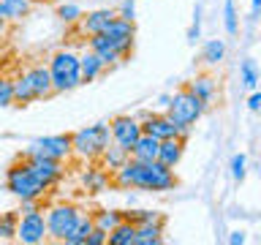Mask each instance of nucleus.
I'll use <instances>...</instances> for the list:
<instances>
[{
    "instance_id": "42",
    "label": "nucleus",
    "mask_w": 261,
    "mask_h": 245,
    "mask_svg": "<svg viewBox=\"0 0 261 245\" xmlns=\"http://www.w3.org/2000/svg\"><path fill=\"white\" fill-rule=\"evenodd\" d=\"M93 3H101V6H109V3H117V0H93Z\"/></svg>"
},
{
    "instance_id": "3",
    "label": "nucleus",
    "mask_w": 261,
    "mask_h": 245,
    "mask_svg": "<svg viewBox=\"0 0 261 245\" xmlns=\"http://www.w3.org/2000/svg\"><path fill=\"white\" fill-rule=\"evenodd\" d=\"M112 144V128L109 122H95V126L79 128L71 134V147L73 158L79 161H98L101 153Z\"/></svg>"
},
{
    "instance_id": "13",
    "label": "nucleus",
    "mask_w": 261,
    "mask_h": 245,
    "mask_svg": "<svg viewBox=\"0 0 261 245\" xmlns=\"http://www.w3.org/2000/svg\"><path fill=\"white\" fill-rule=\"evenodd\" d=\"M22 79L30 85L33 95H36V101H44V98L55 95V87H52V74H49V65L44 63H36L30 65V68L22 71Z\"/></svg>"
},
{
    "instance_id": "29",
    "label": "nucleus",
    "mask_w": 261,
    "mask_h": 245,
    "mask_svg": "<svg viewBox=\"0 0 261 245\" xmlns=\"http://www.w3.org/2000/svg\"><path fill=\"white\" fill-rule=\"evenodd\" d=\"M82 6L79 3H60L57 6V19H60L63 24H76L82 19Z\"/></svg>"
},
{
    "instance_id": "35",
    "label": "nucleus",
    "mask_w": 261,
    "mask_h": 245,
    "mask_svg": "<svg viewBox=\"0 0 261 245\" xmlns=\"http://www.w3.org/2000/svg\"><path fill=\"white\" fill-rule=\"evenodd\" d=\"M245 175H248V158H245L242 153H237L231 158V177L237 180V183H242Z\"/></svg>"
},
{
    "instance_id": "40",
    "label": "nucleus",
    "mask_w": 261,
    "mask_h": 245,
    "mask_svg": "<svg viewBox=\"0 0 261 245\" xmlns=\"http://www.w3.org/2000/svg\"><path fill=\"white\" fill-rule=\"evenodd\" d=\"M169 104H171V95H169V93H163V95H158V106H161V109H166Z\"/></svg>"
},
{
    "instance_id": "37",
    "label": "nucleus",
    "mask_w": 261,
    "mask_h": 245,
    "mask_svg": "<svg viewBox=\"0 0 261 245\" xmlns=\"http://www.w3.org/2000/svg\"><path fill=\"white\" fill-rule=\"evenodd\" d=\"M109 242V232H103V229H93V232H90V237H87V242L85 245H106Z\"/></svg>"
},
{
    "instance_id": "18",
    "label": "nucleus",
    "mask_w": 261,
    "mask_h": 245,
    "mask_svg": "<svg viewBox=\"0 0 261 245\" xmlns=\"http://www.w3.org/2000/svg\"><path fill=\"white\" fill-rule=\"evenodd\" d=\"M158 153H161V139H155L150 134H142L139 142L130 147V158L136 161H158Z\"/></svg>"
},
{
    "instance_id": "10",
    "label": "nucleus",
    "mask_w": 261,
    "mask_h": 245,
    "mask_svg": "<svg viewBox=\"0 0 261 245\" xmlns=\"http://www.w3.org/2000/svg\"><path fill=\"white\" fill-rule=\"evenodd\" d=\"M109 128H112V142L125 147L130 153V147L139 142V136L144 134L142 131V120L139 117H130V114H117V117L109 120Z\"/></svg>"
},
{
    "instance_id": "24",
    "label": "nucleus",
    "mask_w": 261,
    "mask_h": 245,
    "mask_svg": "<svg viewBox=\"0 0 261 245\" xmlns=\"http://www.w3.org/2000/svg\"><path fill=\"white\" fill-rule=\"evenodd\" d=\"M136 242V224L122 220L109 232V245H134Z\"/></svg>"
},
{
    "instance_id": "27",
    "label": "nucleus",
    "mask_w": 261,
    "mask_h": 245,
    "mask_svg": "<svg viewBox=\"0 0 261 245\" xmlns=\"http://www.w3.org/2000/svg\"><path fill=\"white\" fill-rule=\"evenodd\" d=\"M90 215H93V224L103 232H112L117 224H122V210H95Z\"/></svg>"
},
{
    "instance_id": "34",
    "label": "nucleus",
    "mask_w": 261,
    "mask_h": 245,
    "mask_svg": "<svg viewBox=\"0 0 261 245\" xmlns=\"http://www.w3.org/2000/svg\"><path fill=\"white\" fill-rule=\"evenodd\" d=\"M120 19H128V22H136V0H117L114 6Z\"/></svg>"
},
{
    "instance_id": "17",
    "label": "nucleus",
    "mask_w": 261,
    "mask_h": 245,
    "mask_svg": "<svg viewBox=\"0 0 261 245\" xmlns=\"http://www.w3.org/2000/svg\"><path fill=\"white\" fill-rule=\"evenodd\" d=\"M182 155H185V139L182 136H171V139H163L161 142V153H158L161 163L177 169V163L182 161Z\"/></svg>"
},
{
    "instance_id": "22",
    "label": "nucleus",
    "mask_w": 261,
    "mask_h": 245,
    "mask_svg": "<svg viewBox=\"0 0 261 245\" xmlns=\"http://www.w3.org/2000/svg\"><path fill=\"white\" fill-rule=\"evenodd\" d=\"M163 226L166 224H139L134 245H161L163 242Z\"/></svg>"
},
{
    "instance_id": "33",
    "label": "nucleus",
    "mask_w": 261,
    "mask_h": 245,
    "mask_svg": "<svg viewBox=\"0 0 261 245\" xmlns=\"http://www.w3.org/2000/svg\"><path fill=\"white\" fill-rule=\"evenodd\" d=\"M14 106V79L11 77H0V109Z\"/></svg>"
},
{
    "instance_id": "7",
    "label": "nucleus",
    "mask_w": 261,
    "mask_h": 245,
    "mask_svg": "<svg viewBox=\"0 0 261 245\" xmlns=\"http://www.w3.org/2000/svg\"><path fill=\"white\" fill-rule=\"evenodd\" d=\"M85 215L76 204H55L46 210V237L55 242H63L65 237L73 232V226L79 224V218Z\"/></svg>"
},
{
    "instance_id": "36",
    "label": "nucleus",
    "mask_w": 261,
    "mask_h": 245,
    "mask_svg": "<svg viewBox=\"0 0 261 245\" xmlns=\"http://www.w3.org/2000/svg\"><path fill=\"white\" fill-rule=\"evenodd\" d=\"M199 36H201V6H196V19H193V24H191V30H188V41H191V44H196V41H199Z\"/></svg>"
},
{
    "instance_id": "9",
    "label": "nucleus",
    "mask_w": 261,
    "mask_h": 245,
    "mask_svg": "<svg viewBox=\"0 0 261 245\" xmlns=\"http://www.w3.org/2000/svg\"><path fill=\"white\" fill-rule=\"evenodd\" d=\"M16 240L22 245H38L49 240L46 237V212L44 210H30L19 215V226H16Z\"/></svg>"
},
{
    "instance_id": "14",
    "label": "nucleus",
    "mask_w": 261,
    "mask_h": 245,
    "mask_svg": "<svg viewBox=\"0 0 261 245\" xmlns=\"http://www.w3.org/2000/svg\"><path fill=\"white\" fill-rule=\"evenodd\" d=\"M22 158L28 161V166L36 172V175L44 180V183L52 188V185H57L60 183V177H63V172H65V166H63V161H55V158H44V155H24L22 153Z\"/></svg>"
},
{
    "instance_id": "2",
    "label": "nucleus",
    "mask_w": 261,
    "mask_h": 245,
    "mask_svg": "<svg viewBox=\"0 0 261 245\" xmlns=\"http://www.w3.org/2000/svg\"><path fill=\"white\" fill-rule=\"evenodd\" d=\"M46 65H49V74H52L55 93H71V90H76L79 85H85V82H82L79 52H73V49L63 46V49H57V52H52Z\"/></svg>"
},
{
    "instance_id": "16",
    "label": "nucleus",
    "mask_w": 261,
    "mask_h": 245,
    "mask_svg": "<svg viewBox=\"0 0 261 245\" xmlns=\"http://www.w3.org/2000/svg\"><path fill=\"white\" fill-rule=\"evenodd\" d=\"M185 87L191 90L196 98H201V101L207 104V106H212V101H215V95H218V82L212 79L210 74H199L196 79L185 82Z\"/></svg>"
},
{
    "instance_id": "41",
    "label": "nucleus",
    "mask_w": 261,
    "mask_h": 245,
    "mask_svg": "<svg viewBox=\"0 0 261 245\" xmlns=\"http://www.w3.org/2000/svg\"><path fill=\"white\" fill-rule=\"evenodd\" d=\"M250 3H253V14H258L261 11V0H250Z\"/></svg>"
},
{
    "instance_id": "28",
    "label": "nucleus",
    "mask_w": 261,
    "mask_h": 245,
    "mask_svg": "<svg viewBox=\"0 0 261 245\" xmlns=\"http://www.w3.org/2000/svg\"><path fill=\"white\" fill-rule=\"evenodd\" d=\"M36 101V95H33V90L30 85L22 79V74L19 77H14V106H28Z\"/></svg>"
},
{
    "instance_id": "23",
    "label": "nucleus",
    "mask_w": 261,
    "mask_h": 245,
    "mask_svg": "<svg viewBox=\"0 0 261 245\" xmlns=\"http://www.w3.org/2000/svg\"><path fill=\"white\" fill-rule=\"evenodd\" d=\"M93 229H95V224H93V215H87V212H85V215L79 218V224L73 226V232H71L68 237H65L63 242H65V245H85Z\"/></svg>"
},
{
    "instance_id": "21",
    "label": "nucleus",
    "mask_w": 261,
    "mask_h": 245,
    "mask_svg": "<svg viewBox=\"0 0 261 245\" xmlns=\"http://www.w3.org/2000/svg\"><path fill=\"white\" fill-rule=\"evenodd\" d=\"M130 158V153L125 150V147H120V144H109V147H106V150L101 153V158H98V161H101V166L103 169H109V172H117L120 166H122V163H125Z\"/></svg>"
},
{
    "instance_id": "12",
    "label": "nucleus",
    "mask_w": 261,
    "mask_h": 245,
    "mask_svg": "<svg viewBox=\"0 0 261 245\" xmlns=\"http://www.w3.org/2000/svg\"><path fill=\"white\" fill-rule=\"evenodd\" d=\"M114 19H117V11H114L112 6H103V8H93V11L82 14V19L76 22V28H79V33H82L85 38H90V36L103 33Z\"/></svg>"
},
{
    "instance_id": "19",
    "label": "nucleus",
    "mask_w": 261,
    "mask_h": 245,
    "mask_svg": "<svg viewBox=\"0 0 261 245\" xmlns=\"http://www.w3.org/2000/svg\"><path fill=\"white\" fill-rule=\"evenodd\" d=\"M79 60H82V82H85V85L95 82V79L106 71V65L101 63V57H98L93 49H85V52H79Z\"/></svg>"
},
{
    "instance_id": "1",
    "label": "nucleus",
    "mask_w": 261,
    "mask_h": 245,
    "mask_svg": "<svg viewBox=\"0 0 261 245\" xmlns=\"http://www.w3.org/2000/svg\"><path fill=\"white\" fill-rule=\"evenodd\" d=\"M112 185L122 191H152V193H166L177 188L174 169L161 161H136L128 158L117 172H112Z\"/></svg>"
},
{
    "instance_id": "45",
    "label": "nucleus",
    "mask_w": 261,
    "mask_h": 245,
    "mask_svg": "<svg viewBox=\"0 0 261 245\" xmlns=\"http://www.w3.org/2000/svg\"><path fill=\"white\" fill-rule=\"evenodd\" d=\"M3 240H6V237H3V232H0V242H3Z\"/></svg>"
},
{
    "instance_id": "8",
    "label": "nucleus",
    "mask_w": 261,
    "mask_h": 245,
    "mask_svg": "<svg viewBox=\"0 0 261 245\" xmlns=\"http://www.w3.org/2000/svg\"><path fill=\"white\" fill-rule=\"evenodd\" d=\"M24 155H44V158H55V161H68L73 155L71 147V134H52V136H41L33 139L28 144Z\"/></svg>"
},
{
    "instance_id": "31",
    "label": "nucleus",
    "mask_w": 261,
    "mask_h": 245,
    "mask_svg": "<svg viewBox=\"0 0 261 245\" xmlns=\"http://www.w3.org/2000/svg\"><path fill=\"white\" fill-rule=\"evenodd\" d=\"M19 215L22 212H3L0 215V232H3L6 240H16V226H19Z\"/></svg>"
},
{
    "instance_id": "38",
    "label": "nucleus",
    "mask_w": 261,
    "mask_h": 245,
    "mask_svg": "<svg viewBox=\"0 0 261 245\" xmlns=\"http://www.w3.org/2000/svg\"><path fill=\"white\" fill-rule=\"evenodd\" d=\"M248 109H250V112H261V93H256V90L250 93V98H248Z\"/></svg>"
},
{
    "instance_id": "44",
    "label": "nucleus",
    "mask_w": 261,
    "mask_h": 245,
    "mask_svg": "<svg viewBox=\"0 0 261 245\" xmlns=\"http://www.w3.org/2000/svg\"><path fill=\"white\" fill-rule=\"evenodd\" d=\"M33 3H55V0H33Z\"/></svg>"
},
{
    "instance_id": "26",
    "label": "nucleus",
    "mask_w": 261,
    "mask_h": 245,
    "mask_svg": "<svg viewBox=\"0 0 261 245\" xmlns=\"http://www.w3.org/2000/svg\"><path fill=\"white\" fill-rule=\"evenodd\" d=\"M223 57H226V44H223V38H210L207 44H204V49H201V60L207 63V65H220V63H223Z\"/></svg>"
},
{
    "instance_id": "20",
    "label": "nucleus",
    "mask_w": 261,
    "mask_h": 245,
    "mask_svg": "<svg viewBox=\"0 0 261 245\" xmlns=\"http://www.w3.org/2000/svg\"><path fill=\"white\" fill-rule=\"evenodd\" d=\"M33 11V0H0V19L19 22Z\"/></svg>"
},
{
    "instance_id": "5",
    "label": "nucleus",
    "mask_w": 261,
    "mask_h": 245,
    "mask_svg": "<svg viewBox=\"0 0 261 245\" xmlns=\"http://www.w3.org/2000/svg\"><path fill=\"white\" fill-rule=\"evenodd\" d=\"M6 188L19 202H24V199H44V193L49 191V185L28 166L24 158L11 163V166L6 169Z\"/></svg>"
},
{
    "instance_id": "11",
    "label": "nucleus",
    "mask_w": 261,
    "mask_h": 245,
    "mask_svg": "<svg viewBox=\"0 0 261 245\" xmlns=\"http://www.w3.org/2000/svg\"><path fill=\"white\" fill-rule=\"evenodd\" d=\"M142 131H144V134H150V136H155V139H161V142H163V139H171V136L188 139V134H191V131L179 128L169 114H144V117H142Z\"/></svg>"
},
{
    "instance_id": "15",
    "label": "nucleus",
    "mask_w": 261,
    "mask_h": 245,
    "mask_svg": "<svg viewBox=\"0 0 261 245\" xmlns=\"http://www.w3.org/2000/svg\"><path fill=\"white\" fill-rule=\"evenodd\" d=\"M82 185H85V191L87 193H103L106 188L112 185V172L109 169H103L101 163L98 166H87L85 172H82Z\"/></svg>"
},
{
    "instance_id": "30",
    "label": "nucleus",
    "mask_w": 261,
    "mask_h": 245,
    "mask_svg": "<svg viewBox=\"0 0 261 245\" xmlns=\"http://www.w3.org/2000/svg\"><path fill=\"white\" fill-rule=\"evenodd\" d=\"M223 28H226L228 36H237V33H240V16H237L234 0H226L223 3Z\"/></svg>"
},
{
    "instance_id": "4",
    "label": "nucleus",
    "mask_w": 261,
    "mask_h": 245,
    "mask_svg": "<svg viewBox=\"0 0 261 245\" xmlns=\"http://www.w3.org/2000/svg\"><path fill=\"white\" fill-rule=\"evenodd\" d=\"M134 41H136V22H128L117 16L103 33L87 38V49H93V52L95 49H114L122 57H128L134 52Z\"/></svg>"
},
{
    "instance_id": "39",
    "label": "nucleus",
    "mask_w": 261,
    "mask_h": 245,
    "mask_svg": "<svg viewBox=\"0 0 261 245\" xmlns=\"http://www.w3.org/2000/svg\"><path fill=\"white\" fill-rule=\"evenodd\" d=\"M228 242H231V245H242L245 242V232H231V234H228Z\"/></svg>"
},
{
    "instance_id": "25",
    "label": "nucleus",
    "mask_w": 261,
    "mask_h": 245,
    "mask_svg": "<svg viewBox=\"0 0 261 245\" xmlns=\"http://www.w3.org/2000/svg\"><path fill=\"white\" fill-rule=\"evenodd\" d=\"M122 220L130 224H166V215L158 210H122Z\"/></svg>"
},
{
    "instance_id": "6",
    "label": "nucleus",
    "mask_w": 261,
    "mask_h": 245,
    "mask_svg": "<svg viewBox=\"0 0 261 245\" xmlns=\"http://www.w3.org/2000/svg\"><path fill=\"white\" fill-rule=\"evenodd\" d=\"M207 109H210V106L204 104L201 98H196L188 87H182V90H177V93L171 95V104L166 106V114L177 122L179 128L191 131L196 122L201 120V114Z\"/></svg>"
},
{
    "instance_id": "43",
    "label": "nucleus",
    "mask_w": 261,
    "mask_h": 245,
    "mask_svg": "<svg viewBox=\"0 0 261 245\" xmlns=\"http://www.w3.org/2000/svg\"><path fill=\"white\" fill-rule=\"evenodd\" d=\"M3 30H6V22H3V19H0V36H3Z\"/></svg>"
},
{
    "instance_id": "32",
    "label": "nucleus",
    "mask_w": 261,
    "mask_h": 245,
    "mask_svg": "<svg viewBox=\"0 0 261 245\" xmlns=\"http://www.w3.org/2000/svg\"><path fill=\"white\" fill-rule=\"evenodd\" d=\"M240 77H242V85L248 87V90H256V85H258V68H256V63H253V60H242Z\"/></svg>"
}]
</instances>
